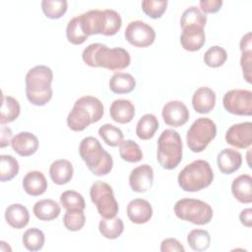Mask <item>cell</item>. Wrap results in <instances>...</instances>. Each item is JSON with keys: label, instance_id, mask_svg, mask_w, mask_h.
I'll return each instance as SVG.
<instances>
[{"label": "cell", "instance_id": "cell-1", "mask_svg": "<svg viewBox=\"0 0 252 252\" xmlns=\"http://www.w3.org/2000/svg\"><path fill=\"white\" fill-rule=\"evenodd\" d=\"M84 62L91 67H100L111 71L123 70L130 65V54L122 47L108 48L102 43L88 45L83 53Z\"/></svg>", "mask_w": 252, "mask_h": 252}, {"label": "cell", "instance_id": "cell-2", "mask_svg": "<svg viewBox=\"0 0 252 252\" xmlns=\"http://www.w3.org/2000/svg\"><path fill=\"white\" fill-rule=\"evenodd\" d=\"M52 70L45 65L30 69L26 75V95L32 104L45 105L52 97Z\"/></svg>", "mask_w": 252, "mask_h": 252}, {"label": "cell", "instance_id": "cell-3", "mask_svg": "<svg viewBox=\"0 0 252 252\" xmlns=\"http://www.w3.org/2000/svg\"><path fill=\"white\" fill-rule=\"evenodd\" d=\"M102 115V102L93 95H84L76 100L72 110L69 112L67 125L73 131H83L90 124L99 121Z\"/></svg>", "mask_w": 252, "mask_h": 252}, {"label": "cell", "instance_id": "cell-4", "mask_svg": "<svg viewBox=\"0 0 252 252\" xmlns=\"http://www.w3.org/2000/svg\"><path fill=\"white\" fill-rule=\"evenodd\" d=\"M79 154L93 174L102 176L111 171L113 166L112 157L94 137H86L81 141Z\"/></svg>", "mask_w": 252, "mask_h": 252}, {"label": "cell", "instance_id": "cell-5", "mask_svg": "<svg viewBox=\"0 0 252 252\" xmlns=\"http://www.w3.org/2000/svg\"><path fill=\"white\" fill-rule=\"evenodd\" d=\"M214 172L210 163L204 159H196L187 164L178 174L180 188L186 192L200 191L213 182Z\"/></svg>", "mask_w": 252, "mask_h": 252}, {"label": "cell", "instance_id": "cell-6", "mask_svg": "<svg viewBox=\"0 0 252 252\" xmlns=\"http://www.w3.org/2000/svg\"><path fill=\"white\" fill-rule=\"evenodd\" d=\"M182 140L178 132L173 129H165L158 140L157 159L164 169H173L182 159Z\"/></svg>", "mask_w": 252, "mask_h": 252}, {"label": "cell", "instance_id": "cell-7", "mask_svg": "<svg viewBox=\"0 0 252 252\" xmlns=\"http://www.w3.org/2000/svg\"><path fill=\"white\" fill-rule=\"evenodd\" d=\"M174 213L178 219L198 225L209 223L213 218V209L209 204L192 198L178 200L174 205Z\"/></svg>", "mask_w": 252, "mask_h": 252}, {"label": "cell", "instance_id": "cell-8", "mask_svg": "<svg viewBox=\"0 0 252 252\" xmlns=\"http://www.w3.org/2000/svg\"><path fill=\"white\" fill-rule=\"evenodd\" d=\"M217 135L215 122L207 117L196 119L186 134L187 145L193 153L203 152Z\"/></svg>", "mask_w": 252, "mask_h": 252}, {"label": "cell", "instance_id": "cell-9", "mask_svg": "<svg viewBox=\"0 0 252 252\" xmlns=\"http://www.w3.org/2000/svg\"><path fill=\"white\" fill-rule=\"evenodd\" d=\"M90 196L102 218L111 219L116 217L119 207L109 184L99 180L95 181L90 189Z\"/></svg>", "mask_w": 252, "mask_h": 252}, {"label": "cell", "instance_id": "cell-10", "mask_svg": "<svg viewBox=\"0 0 252 252\" xmlns=\"http://www.w3.org/2000/svg\"><path fill=\"white\" fill-rule=\"evenodd\" d=\"M224 109L235 115L252 114V92L248 90H230L222 98Z\"/></svg>", "mask_w": 252, "mask_h": 252}, {"label": "cell", "instance_id": "cell-11", "mask_svg": "<svg viewBox=\"0 0 252 252\" xmlns=\"http://www.w3.org/2000/svg\"><path fill=\"white\" fill-rule=\"evenodd\" d=\"M124 36L126 40L136 47H148L156 39L155 30L142 21H133L125 29Z\"/></svg>", "mask_w": 252, "mask_h": 252}, {"label": "cell", "instance_id": "cell-12", "mask_svg": "<svg viewBox=\"0 0 252 252\" xmlns=\"http://www.w3.org/2000/svg\"><path fill=\"white\" fill-rule=\"evenodd\" d=\"M225 141L238 149L250 147L252 144V123L248 121L230 126L225 133Z\"/></svg>", "mask_w": 252, "mask_h": 252}, {"label": "cell", "instance_id": "cell-13", "mask_svg": "<svg viewBox=\"0 0 252 252\" xmlns=\"http://www.w3.org/2000/svg\"><path fill=\"white\" fill-rule=\"evenodd\" d=\"M163 121L168 126L180 127L189 119V110L187 106L179 100H170L166 102L161 111Z\"/></svg>", "mask_w": 252, "mask_h": 252}, {"label": "cell", "instance_id": "cell-14", "mask_svg": "<svg viewBox=\"0 0 252 252\" xmlns=\"http://www.w3.org/2000/svg\"><path fill=\"white\" fill-rule=\"evenodd\" d=\"M154 182V170L149 164H142L135 167L129 175L131 189L138 193L147 192L152 188Z\"/></svg>", "mask_w": 252, "mask_h": 252}, {"label": "cell", "instance_id": "cell-15", "mask_svg": "<svg viewBox=\"0 0 252 252\" xmlns=\"http://www.w3.org/2000/svg\"><path fill=\"white\" fill-rule=\"evenodd\" d=\"M127 216L134 223H146L153 216V208L145 199H134L127 206Z\"/></svg>", "mask_w": 252, "mask_h": 252}, {"label": "cell", "instance_id": "cell-16", "mask_svg": "<svg viewBox=\"0 0 252 252\" xmlns=\"http://www.w3.org/2000/svg\"><path fill=\"white\" fill-rule=\"evenodd\" d=\"M13 150L21 157H30L38 149V139L31 132H20L12 140Z\"/></svg>", "mask_w": 252, "mask_h": 252}, {"label": "cell", "instance_id": "cell-17", "mask_svg": "<svg viewBox=\"0 0 252 252\" xmlns=\"http://www.w3.org/2000/svg\"><path fill=\"white\" fill-rule=\"evenodd\" d=\"M216 105V93L208 88L201 87L195 91L192 96V106L198 113H209Z\"/></svg>", "mask_w": 252, "mask_h": 252}, {"label": "cell", "instance_id": "cell-18", "mask_svg": "<svg viewBox=\"0 0 252 252\" xmlns=\"http://www.w3.org/2000/svg\"><path fill=\"white\" fill-rule=\"evenodd\" d=\"M217 162L220 172L223 174H231L241 166L242 157L236 150L226 148L219 153Z\"/></svg>", "mask_w": 252, "mask_h": 252}, {"label": "cell", "instance_id": "cell-19", "mask_svg": "<svg viewBox=\"0 0 252 252\" xmlns=\"http://www.w3.org/2000/svg\"><path fill=\"white\" fill-rule=\"evenodd\" d=\"M206 41L204 28L188 27L182 30L180 36L181 46L188 51H197L201 49Z\"/></svg>", "mask_w": 252, "mask_h": 252}, {"label": "cell", "instance_id": "cell-20", "mask_svg": "<svg viewBox=\"0 0 252 252\" xmlns=\"http://www.w3.org/2000/svg\"><path fill=\"white\" fill-rule=\"evenodd\" d=\"M109 114L110 117L117 123H129L134 118L135 106L128 99H115L110 105Z\"/></svg>", "mask_w": 252, "mask_h": 252}, {"label": "cell", "instance_id": "cell-21", "mask_svg": "<svg viewBox=\"0 0 252 252\" xmlns=\"http://www.w3.org/2000/svg\"><path fill=\"white\" fill-rule=\"evenodd\" d=\"M231 192L234 198L243 204L252 202V177L249 174L237 176L231 184Z\"/></svg>", "mask_w": 252, "mask_h": 252}, {"label": "cell", "instance_id": "cell-22", "mask_svg": "<svg viewBox=\"0 0 252 252\" xmlns=\"http://www.w3.org/2000/svg\"><path fill=\"white\" fill-rule=\"evenodd\" d=\"M24 190L31 196H39L47 189V181L41 171L33 170L28 172L23 179Z\"/></svg>", "mask_w": 252, "mask_h": 252}, {"label": "cell", "instance_id": "cell-23", "mask_svg": "<svg viewBox=\"0 0 252 252\" xmlns=\"http://www.w3.org/2000/svg\"><path fill=\"white\" fill-rule=\"evenodd\" d=\"M5 220L13 228L21 229L29 223L30 213L25 206L21 204H12L5 210Z\"/></svg>", "mask_w": 252, "mask_h": 252}, {"label": "cell", "instance_id": "cell-24", "mask_svg": "<svg viewBox=\"0 0 252 252\" xmlns=\"http://www.w3.org/2000/svg\"><path fill=\"white\" fill-rule=\"evenodd\" d=\"M73 165L67 159H57L49 167V175L55 184L63 185L68 183L73 177Z\"/></svg>", "mask_w": 252, "mask_h": 252}, {"label": "cell", "instance_id": "cell-25", "mask_svg": "<svg viewBox=\"0 0 252 252\" xmlns=\"http://www.w3.org/2000/svg\"><path fill=\"white\" fill-rule=\"evenodd\" d=\"M32 212L38 220L48 221L56 219L60 215L61 208L60 205L52 199H42L34 204Z\"/></svg>", "mask_w": 252, "mask_h": 252}, {"label": "cell", "instance_id": "cell-26", "mask_svg": "<svg viewBox=\"0 0 252 252\" xmlns=\"http://www.w3.org/2000/svg\"><path fill=\"white\" fill-rule=\"evenodd\" d=\"M136 87L134 77L129 73L117 72L113 74L109 80V89L114 94H128Z\"/></svg>", "mask_w": 252, "mask_h": 252}, {"label": "cell", "instance_id": "cell-27", "mask_svg": "<svg viewBox=\"0 0 252 252\" xmlns=\"http://www.w3.org/2000/svg\"><path fill=\"white\" fill-rule=\"evenodd\" d=\"M158 118L151 113L143 115L137 123L136 134L141 140H150L155 136V133L158 129Z\"/></svg>", "mask_w": 252, "mask_h": 252}, {"label": "cell", "instance_id": "cell-28", "mask_svg": "<svg viewBox=\"0 0 252 252\" xmlns=\"http://www.w3.org/2000/svg\"><path fill=\"white\" fill-rule=\"evenodd\" d=\"M21 112L20 103L10 95L2 94V106L0 113V123L2 125L16 120Z\"/></svg>", "mask_w": 252, "mask_h": 252}, {"label": "cell", "instance_id": "cell-29", "mask_svg": "<svg viewBox=\"0 0 252 252\" xmlns=\"http://www.w3.org/2000/svg\"><path fill=\"white\" fill-rule=\"evenodd\" d=\"M98 230L103 237L107 239H116L122 234L124 223L120 218H103L98 223Z\"/></svg>", "mask_w": 252, "mask_h": 252}, {"label": "cell", "instance_id": "cell-30", "mask_svg": "<svg viewBox=\"0 0 252 252\" xmlns=\"http://www.w3.org/2000/svg\"><path fill=\"white\" fill-rule=\"evenodd\" d=\"M207 23V16L203 13L200 8L196 6H191L187 8L181 16L180 26L181 29H185L188 27H200L204 28Z\"/></svg>", "mask_w": 252, "mask_h": 252}, {"label": "cell", "instance_id": "cell-31", "mask_svg": "<svg viewBox=\"0 0 252 252\" xmlns=\"http://www.w3.org/2000/svg\"><path fill=\"white\" fill-rule=\"evenodd\" d=\"M66 36L69 42L75 45L84 43L89 35L84 32L79 16L72 18L66 27Z\"/></svg>", "mask_w": 252, "mask_h": 252}, {"label": "cell", "instance_id": "cell-32", "mask_svg": "<svg viewBox=\"0 0 252 252\" xmlns=\"http://www.w3.org/2000/svg\"><path fill=\"white\" fill-rule=\"evenodd\" d=\"M189 246L195 251H205L210 247L211 236L205 229H193L187 235Z\"/></svg>", "mask_w": 252, "mask_h": 252}, {"label": "cell", "instance_id": "cell-33", "mask_svg": "<svg viewBox=\"0 0 252 252\" xmlns=\"http://www.w3.org/2000/svg\"><path fill=\"white\" fill-rule=\"evenodd\" d=\"M23 244L29 251H38L44 244V233L36 227H32L26 230L23 234Z\"/></svg>", "mask_w": 252, "mask_h": 252}, {"label": "cell", "instance_id": "cell-34", "mask_svg": "<svg viewBox=\"0 0 252 252\" xmlns=\"http://www.w3.org/2000/svg\"><path fill=\"white\" fill-rule=\"evenodd\" d=\"M119 154L121 158L128 162H139L143 158V153L140 146L132 140L121 142L119 145Z\"/></svg>", "mask_w": 252, "mask_h": 252}, {"label": "cell", "instance_id": "cell-35", "mask_svg": "<svg viewBox=\"0 0 252 252\" xmlns=\"http://www.w3.org/2000/svg\"><path fill=\"white\" fill-rule=\"evenodd\" d=\"M19 172L18 160L9 155L0 157V180L2 182L12 180Z\"/></svg>", "mask_w": 252, "mask_h": 252}, {"label": "cell", "instance_id": "cell-36", "mask_svg": "<svg viewBox=\"0 0 252 252\" xmlns=\"http://www.w3.org/2000/svg\"><path fill=\"white\" fill-rule=\"evenodd\" d=\"M98 135L103 140V142L110 147H117L120 145L124 137L122 131L118 127L109 123L103 124L99 127Z\"/></svg>", "mask_w": 252, "mask_h": 252}, {"label": "cell", "instance_id": "cell-37", "mask_svg": "<svg viewBox=\"0 0 252 252\" xmlns=\"http://www.w3.org/2000/svg\"><path fill=\"white\" fill-rule=\"evenodd\" d=\"M60 203L66 211L82 210L86 208L84 197L77 191L67 190L60 195Z\"/></svg>", "mask_w": 252, "mask_h": 252}, {"label": "cell", "instance_id": "cell-38", "mask_svg": "<svg viewBox=\"0 0 252 252\" xmlns=\"http://www.w3.org/2000/svg\"><path fill=\"white\" fill-rule=\"evenodd\" d=\"M68 3L66 0H43L41 9L44 15L49 19H59L67 11Z\"/></svg>", "mask_w": 252, "mask_h": 252}, {"label": "cell", "instance_id": "cell-39", "mask_svg": "<svg viewBox=\"0 0 252 252\" xmlns=\"http://www.w3.org/2000/svg\"><path fill=\"white\" fill-rule=\"evenodd\" d=\"M227 59V53L224 48L214 45L211 46L204 54V62L212 68H218L224 64Z\"/></svg>", "mask_w": 252, "mask_h": 252}, {"label": "cell", "instance_id": "cell-40", "mask_svg": "<svg viewBox=\"0 0 252 252\" xmlns=\"http://www.w3.org/2000/svg\"><path fill=\"white\" fill-rule=\"evenodd\" d=\"M86 217L84 211L73 210L67 211L63 217V223L70 231H78L85 225Z\"/></svg>", "mask_w": 252, "mask_h": 252}, {"label": "cell", "instance_id": "cell-41", "mask_svg": "<svg viewBox=\"0 0 252 252\" xmlns=\"http://www.w3.org/2000/svg\"><path fill=\"white\" fill-rule=\"evenodd\" d=\"M142 10L146 15L152 19H158L162 16L166 10L167 1H155V0H144L142 1Z\"/></svg>", "mask_w": 252, "mask_h": 252}, {"label": "cell", "instance_id": "cell-42", "mask_svg": "<svg viewBox=\"0 0 252 252\" xmlns=\"http://www.w3.org/2000/svg\"><path fill=\"white\" fill-rule=\"evenodd\" d=\"M251 63H252V50L242 52L240 58V65L243 71V77L247 83L251 84Z\"/></svg>", "mask_w": 252, "mask_h": 252}, {"label": "cell", "instance_id": "cell-43", "mask_svg": "<svg viewBox=\"0 0 252 252\" xmlns=\"http://www.w3.org/2000/svg\"><path fill=\"white\" fill-rule=\"evenodd\" d=\"M161 252H184L185 248L175 238H166L160 243Z\"/></svg>", "mask_w": 252, "mask_h": 252}, {"label": "cell", "instance_id": "cell-44", "mask_svg": "<svg viewBox=\"0 0 252 252\" xmlns=\"http://www.w3.org/2000/svg\"><path fill=\"white\" fill-rule=\"evenodd\" d=\"M200 5V10L203 13H217L220 7L222 6V1L221 0H201L199 2Z\"/></svg>", "mask_w": 252, "mask_h": 252}, {"label": "cell", "instance_id": "cell-45", "mask_svg": "<svg viewBox=\"0 0 252 252\" xmlns=\"http://www.w3.org/2000/svg\"><path fill=\"white\" fill-rule=\"evenodd\" d=\"M0 147L1 148H5L6 146H8L9 144L12 143L13 140V133L11 128L2 125L1 126V132H0Z\"/></svg>", "mask_w": 252, "mask_h": 252}, {"label": "cell", "instance_id": "cell-46", "mask_svg": "<svg viewBox=\"0 0 252 252\" xmlns=\"http://www.w3.org/2000/svg\"><path fill=\"white\" fill-rule=\"evenodd\" d=\"M239 220L243 225L250 227L252 224V209L247 208L242 210L239 215Z\"/></svg>", "mask_w": 252, "mask_h": 252}, {"label": "cell", "instance_id": "cell-47", "mask_svg": "<svg viewBox=\"0 0 252 252\" xmlns=\"http://www.w3.org/2000/svg\"><path fill=\"white\" fill-rule=\"evenodd\" d=\"M252 34L251 32H247L244 34L240 40V50L241 52L251 51L252 50Z\"/></svg>", "mask_w": 252, "mask_h": 252}]
</instances>
